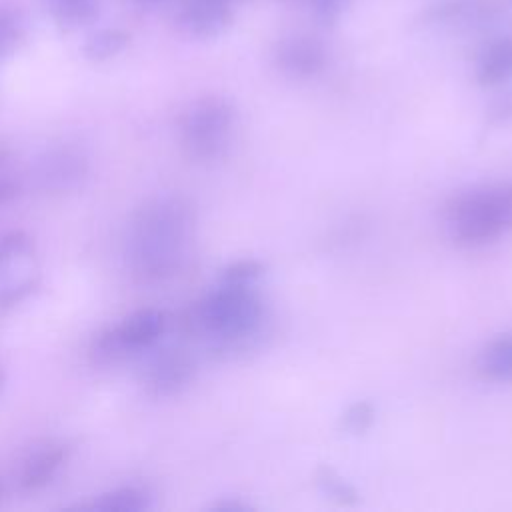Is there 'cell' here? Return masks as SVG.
<instances>
[{
  "label": "cell",
  "instance_id": "17",
  "mask_svg": "<svg viewBox=\"0 0 512 512\" xmlns=\"http://www.w3.org/2000/svg\"><path fill=\"white\" fill-rule=\"evenodd\" d=\"M88 356L92 360V364L102 366V368H110V366H118L126 360H130V352L126 350V346L122 344L118 332L114 326L104 328L102 332H98L92 342H90V350Z\"/></svg>",
  "mask_w": 512,
  "mask_h": 512
},
{
  "label": "cell",
  "instance_id": "14",
  "mask_svg": "<svg viewBox=\"0 0 512 512\" xmlns=\"http://www.w3.org/2000/svg\"><path fill=\"white\" fill-rule=\"evenodd\" d=\"M478 372L490 382H512V334L488 342L478 356Z\"/></svg>",
  "mask_w": 512,
  "mask_h": 512
},
{
  "label": "cell",
  "instance_id": "9",
  "mask_svg": "<svg viewBox=\"0 0 512 512\" xmlns=\"http://www.w3.org/2000/svg\"><path fill=\"white\" fill-rule=\"evenodd\" d=\"M232 20V0H182L174 18L178 30L196 40L218 38Z\"/></svg>",
  "mask_w": 512,
  "mask_h": 512
},
{
  "label": "cell",
  "instance_id": "10",
  "mask_svg": "<svg viewBox=\"0 0 512 512\" xmlns=\"http://www.w3.org/2000/svg\"><path fill=\"white\" fill-rule=\"evenodd\" d=\"M166 316L156 308H140L128 314L120 324H116V332L130 352V356H140L144 352H152L166 332Z\"/></svg>",
  "mask_w": 512,
  "mask_h": 512
},
{
  "label": "cell",
  "instance_id": "1",
  "mask_svg": "<svg viewBox=\"0 0 512 512\" xmlns=\"http://www.w3.org/2000/svg\"><path fill=\"white\" fill-rule=\"evenodd\" d=\"M196 210L180 194L146 200L132 216L126 234V260L142 282H162L178 274L190 256Z\"/></svg>",
  "mask_w": 512,
  "mask_h": 512
},
{
  "label": "cell",
  "instance_id": "5",
  "mask_svg": "<svg viewBox=\"0 0 512 512\" xmlns=\"http://www.w3.org/2000/svg\"><path fill=\"white\" fill-rule=\"evenodd\" d=\"M90 174L88 156L70 144L50 146L40 152L30 166V180L46 194H66L78 190Z\"/></svg>",
  "mask_w": 512,
  "mask_h": 512
},
{
  "label": "cell",
  "instance_id": "12",
  "mask_svg": "<svg viewBox=\"0 0 512 512\" xmlns=\"http://www.w3.org/2000/svg\"><path fill=\"white\" fill-rule=\"evenodd\" d=\"M496 12L492 0H440L426 6L418 14V22L424 26L478 22L490 18Z\"/></svg>",
  "mask_w": 512,
  "mask_h": 512
},
{
  "label": "cell",
  "instance_id": "23",
  "mask_svg": "<svg viewBox=\"0 0 512 512\" xmlns=\"http://www.w3.org/2000/svg\"><path fill=\"white\" fill-rule=\"evenodd\" d=\"M310 2H312L314 20L324 28H332L344 14L348 0H310Z\"/></svg>",
  "mask_w": 512,
  "mask_h": 512
},
{
  "label": "cell",
  "instance_id": "13",
  "mask_svg": "<svg viewBox=\"0 0 512 512\" xmlns=\"http://www.w3.org/2000/svg\"><path fill=\"white\" fill-rule=\"evenodd\" d=\"M154 494L146 486H120L94 496L92 502L80 508L98 512H142L152 508Z\"/></svg>",
  "mask_w": 512,
  "mask_h": 512
},
{
  "label": "cell",
  "instance_id": "29",
  "mask_svg": "<svg viewBox=\"0 0 512 512\" xmlns=\"http://www.w3.org/2000/svg\"><path fill=\"white\" fill-rule=\"evenodd\" d=\"M4 382H6V374H4V368L0 366V392H2V388H4Z\"/></svg>",
  "mask_w": 512,
  "mask_h": 512
},
{
  "label": "cell",
  "instance_id": "24",
  "mask_svg": "<svg viewBox=\"0 0 512 512\" xmlns=\"http://www.w3.org/2000/svg\"><path fill=\"white\" fill-rule=\"evenodd\" d=\"M20 194V184L10 178L6 172L0 174V208L12 204Z\"/></svg>",
  "mask_w": 512,
  "mask_h": 512
},
{
  "label": "cell",
  "instance_id": "7",
  "mask_svg": "<svg viewBox=\"0 0 512 512\" xmlns=\"http://www.w3.org/2000/svg\"><path fill=\"white\" fill-rule=\"evenodd\" d=\"M276 68L296 80L318 76L328 66V48L310 34H290L276 42L272 52Z\"/></svg>",
  "mask_w": 512,
  "mask_h": 512
},
{
  "label": "cell",
  "instance_id": "26",
  "mask_svg": "<svg viewBox=\"0 0 512 512\" xmlns=\"http://www.w3.org/2000/svg\"><path fill=\"white\" fill-rule=\"evenodd\" d=\"M212 508L214 510H234V512H242V510H248L250 506L246 504V502H242V500H238V498H234V500H230V498H226V500H220V502H214L212 504Z\"/></svg>",
  "mask_w": 512,
  "mask_h": 512
},
{
  "label": "cell",
  "instance_id": "22",
  "mask_svg": "<svg viewBox=\"0 0 512 512\" xmlns=\"http://www.w3.org/2000/svg\"><path fill=\"white\" fill-rule=\"evenodd\" d=\"M374 416H376L374 406L368 400H358L344 410L340 424L348 434H362L372 426Z\"/></svg>",
  "mask_w": 512,
  "mask_h": 512
},
{
  "label": "cell",
  "instance_id": "20",
  "mask_svg": "<svg viewBox=\"0 0 512 512\" xmlns=\"http://www.w3.org/2000/svg\"><path fill=\"white\" fill-rule=\"evenodd\" d=\"M34 252V242L24 230H10L0 236V268L16 260L28 258Z\"/></svg>",
  "mask_w": 512,
  "mask_h": 512
},
{
  "label": "cell",
  "instance_id": "6",
  "mask_svg": "<svg viewBox=\"0 0 512 512\" xmlns=\"http://www.w3.org/2000/svg\"><path fill=\"white\" fill-rule=\"evenodd\" d=\"M156 348L142 368V386L152 398L176 396L194 380L196 358L184 348Z\"/></svg>",
  "mask_w": 512,
  "mask_h": 512
},
{
  "label": "cell",
  "instance_id": "19",
  "mask_svg": "<svg viewBox=\"0 0 512 512\" xmlns=\"http://www.w3.org/2000/svg\"><path fill=\"white\" fill-rule=\"evenodd\" d=\"M26 24L20 12L0 6V58L10 56L24 40Z\"/></svg>",
  "mask_w": 512,
  "mask_h": 512
},
{
  "label": "cell",
  "instance_id": "27",
  "mask_svg": "<svg viewBox=\"0 0 512 512\" xmlns=\"http://www.w3.org/2000/svg\"><path fill=\"white\" fill-rule=\"evenodd\" d=\"M10 162H12V152H10V148L0 146V174L6 172V168L10 166Z\"/></svg>",
  "mask_w": 512,
  "mask_h": 512
},
{
  "label": "cell",
  "instance_id": "3",
  "mask_svg": "<svg viewBox=\"0 0 512 512\" xmlns=\"http://www.w3.org/2000/svg\"><path fill=\"white\" fill-rule=\"evenodd\" d=\"M444 230L462 248L486 246L512 230V182L454 194L444 206Z\"/></svg>",
  "mask_w": 512,
  "mask_h": 512
},
{
  "label": "cell",
  "instance_id": "18",
  "mask_svg": "<svg viewBox=\"0 0 512 512\" xmlns=\"http://www.w3.org/2000/svg\"><path fill=\"white\" fill-rule=\"evenodd\" d=\"M316 484H318L320 492L326 498L334 500L336 504L348 506V504H354L358 500V494H356L354 486L348 484L336 470H332L328 466H320L316 470Z\"/></svg>",
  "mask_w": 512,
  "mask_h": 512
},
{
  "label": "cell",
  "instance_id": "4",
  "mask_svg": "<svg viewBox=\"0 0 512 512\" xmlns=\"http://www.w3.org/2000/svg\"><path fill=\"white\" fill-rule=\"evenodd\" d=\"M236 128L238 110L234 102L220 94H206L182 110L178 138L190 160L214 162L228 154Z\"/></svg>",
  "mask_w": 512,
  "mask_h": 512
},
{
  "label": "cell",
  "instance_id": "2",
  "mask_svg": "<svg viewBox=\"0 0 512 512\" xmlns=\"http://www.w3.org/2000/svg\"><path fill=\"white\" fill-rule=\"evenodd\" d=\"M256 284L220 282L182 316V330L214 352H236L256 338L264 322V304Z\"/></svg>",
  "mask_w": 512,
  "mask_h": 512
},
{
  "label": "cell",
  "instance_id": "25",
  "mask_svg": "<svg viewBox=\"0 0 512 512\" xmlns=\"http://www.w3.org/2000/svg\"><path fill=\"white\" fill-rule=\"evenodd\" d=\"M512 116V94H502L490 104V118L494 122H504Z\"/></svg>",
  "mask_w": 512,
  "mask_h": 512
},
{
  "label": "cell",
  "instance_id": "21",
  "mask_svg": "<svg viewBox=\"0 0 512 512\" xmlns=\"http://www.w3.org/2000/svg\"><path fill=\"white\" fill-rule=\"evenodd\" d=\"M264 274V264L256 258H242L228 264L222 274L220 282L228 284H256V280Z\"/></svg>",
  "mask_w": 512,
  "mask_h": 512
},
{
  "label": "cell",
  "instance_id": "16",
  "mask_svg": "<svg viewBox=\"0 0 512 512\" xmlns=\"http://www.w3.org/2000/svg\"><path fill=\"white\" fill-rule=\"evenodd\" d=\"M130 32L122 28H102L90 34L82 44V54L90 62H106L120 52H124L130 44Z\"/></svg>",
  "mask_w": 512,
  "mask_h": 512
},
{
  "label": "cell",
  "instance_id": "30",
  "mask_svg": "<svg viewBox=\"0 0 512 512\" xmlns=\"http://www.w3.org/2000/svg\"><path fill=\"white\" fill-rule=\"evenodd\" d=\"M136 2H142V4H158V2H168V0H136Z\"/></svg>",
  "mask_w": 512,
  "mask_h": 512
},
{
  "label": "cell",
  "instance_id": "8",
  "mask_svg": "<svg viewBox=\"0 0 512 512\" xmlns=\"http://www.w3.org/2000/svg\"><path fill=\"white\" fill-rule=\"evenodd\" d=\"M70 448L58 440H44L30 446L14 468V482L24 492L46 488L68 462Z\"/></svg>",
  "mask_w": 512,
  "mask_h": 512
},
{
  "label": "cell",
  "instance_id": "15",
  "mask_svg": "<svg viewBox=\"0 0 512 512\" xmlns=\"http://www.w3.org/2000/svg\"><path fill=\"white\" fill-rule=\"evenodd\" d=\"M46 6L56 26L64 32L92 24L100 10L98 0H46Z\"/></svg>",
  "mask_w": 512,
  "mask_h": 512
},
{
  "label": "cell",
  "instance_id": "28",
  "mask_svg": "<svg viewBox=\"0 0 512 512\" xmlns=\"http://www.w3.org/2000/svg\"><path fill=\"white\" fill-rule=\"evenodd\" d=\"M4 496H6V484H4V480L0 478V502L4 500Z\"/></svg>",
  "mask_w": 512,
  "mask_h": 512
},
{
  "label": "cell",
  "instance_id": "11",
  "mask_svg": "<svg viewBox=\"0 0 512 512\" xmlns=\"http://www.w3.org/2000/svg\"><path fill=\"white\" fill-rule=\"evenodd\" d=\"M474 78L484 88L502 86L512 80V34L492 38L476 58Z\"/></svg>",
  "mask_w": 512,
  "mask_h": 512
}]
</instances>
